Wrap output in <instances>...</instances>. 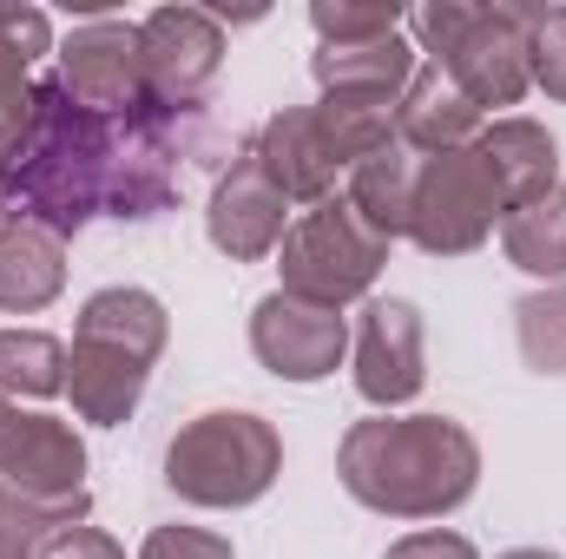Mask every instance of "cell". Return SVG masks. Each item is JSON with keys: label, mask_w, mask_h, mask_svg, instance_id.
<instances>
[{"label": "cell", "mask_w": 566, "mask_h": 559, "mask_svg": "<svg viewBox=\"0 0 566 559\" xmlns=\"http://www.w3.org/2000/svg\"><path fill=\"white\" fill-rule=\"evenodd\" d=\"M389 264V238H376L349 198H323L310 204L277 244V271H283V296H303L316 309H349L363 303L376 277Z\"/></svg>", "instance_id": "obj_5"}, {"label": "cell", "mask_w": 566, "mask_h": 559, "mask_svg": "<svg viewBox=\"0 0 566 559\" xmlns=\"http://www.w3.org/2000/svg\"><path fill=\"white\" fill-rule=\"evenodd\" d=\"M527 60H534V86L566 106V7H534Z\"/></svg>", "instance_id": "obj_27"}, {"label": "cell", "mask_w": 566, "mask_h": 559, "mask_svg": "<svg viewBox=\"0 0 566 559\" xmlns=\"http://www.w3.org/2000/svg\"><path fill=\"white\" fill-rule=\"evenodd\" d=\"M349 369H356V395L369 409H409L428 382V336L422 309L402 296H376L363 303L356 329H349Z\"/></svg>", "instance_id": "obj_7"}, {"label": "cell", "mask_w": 566, "mask_h": 559, "mask_svg": "<svg viewBox=\"0 0 566 559\" xmlns=\"http://www.w3.org/2000/svg\"><path fill=\"white\" fill-rule=\"evenodd\" d=\"M474 151H481V165H488V178H494L507 211H521V204H534V198H547L560 184V145H554V133L541 119L507 113V119L481 126Z\"/></svg>", "instance_id": "obj_14"}, {"label": "cell", "mask_w": 566, "mask_h": 559, "mask_svg": "<svg viewBox=\"0 0 566 559\" xmlns=\"http://www.w3.org/2000/svg\"><path fill=\"white\" fill-rule=\"evenodd\" d=\"M66 289V244L40 224H0V309L33 316Z\"/></svg>", "instance_id": "obj_19"}, {"label": "cell", "mask_w": 566, "mask_h": 559, "mask_svg": "<svg viewBox=\"0 0 566 559\" xmlns=\"http://www.w3.org/2000/svg\"><path fill=\"white\" fill-rule=\"evenodd\" d=\"M494 218H507L488 165L474 145L461 151H434L416 165V204H409V238L428 257H468L488 244Z\"/></svg>", "instance_id": "obj_6"}, {"label": "cell", "mask_w": 566, "mask_h": 559, "mask_svg": "<svg viewBox=\"0 0 566 559\" xmlns=\"http://www.w3.org/2000/svg\"><path fill=\"white\" fill-rule=\"evenodd\" d=\"M27 126H33V86L13 93V99H0V171L13 165V151H20V139H27Z\"/></svg>", "instance_id": "obj_32"}, {"label": "cell", "mask_w": 566, "mask_h": 559, "mask_svg": "<svg viewBox=\"0 0 566 559\" xmlns=\"http://www.w3.org/2000/svg\"><path fill=\"white\" fill-rule=\"evenodd\" d=\"M514 342L534 376H566V283H547L514 303Z\"/></svg>", "instance_id": "obj_24"}, {"label": "cell", "mask_w": 566, "mask_h": 559, "mask_svg": "<svg viewBox=\"0 0 566 559\" xmlns=\"http://www.w3.org/2000/svg\"><path fill=\"white\" fill-rule=\"evenodd\" d=\"M501 559H560V553H547V547H514V553H501Z\"/></svg>", "instance_id": "obj_35"}, {"label": "cell", "mask_w": 566, "mask_h": 559, "mask_svg": "<svg viewBox=\"0 0 566 559\" xmlns=\"http://www.w3.org/2000/svg\"><path fill=\"white\" fill-rule=\"evenodd\" d=\"M290 231V198L271 184L258 145H238L231 165L218 171L211 184V204H205V238L231 257V264H264Z\"/></svg>", "instance_id": "obj_9"}, {"label": "cell", "mask_w": 566, "mask_h": 559, "mask_svg": "<svg viewBox=\"0 0 566 559\" xmlns=\"http://www.w3.org/2000/svg\"><path fill=\"white\" fill-rule=\"evenodd\" d=\"M27 73H33V66H27V60H20V53H13V46L0 40V99H13V93H27V86H33Z\"/></svg>", "instance_id": "obj_33"}, {"label": "cell", "mask_w": 566, "mask_h": 559, "mask_svg": "<svg viewBox=\"0 0 566 559\" xmlns=\"http://www.w3.org/2000/svg\"><path fill=\"white\" fill-rule=\"evenodd\" d=\"M73 342H93V349H119L133 362H158L165 342H171V316L151 289H133V283H113V289H93L80 303V329Z\"/></svg>", "instance_id": "obj_16"}, {"label": "cell", "mask_w": 566, "mask_h": 559, "mask_svg": "<svg viewBox=\"0 0 566 559\" xmlns=\"http://www.w3.org/2000/svg\"><path fill=\"white\" fill-rule=\"evenodd\" d=\"M382 559H481V553H474V540H461V534H448V527H428V534L396 540Z\"/></svg>", "instance_id": "obj_31"}, {"label": "cell", "mask_w": 566, "mask_h": 559, "mask_svg": "<svg viewBox=\"0 0 566 559\" xmlns=\"http://www.w3.org/2000/svg\"><path fill=\"white\" fill-rule=\"evenodd\" d=\"M0 559H40V547H27V540H13V534H0Z\"/></svg>", "instance_id": "obj_34"}, {"label": "cell", "mask_w": 566, "mask_h": 559, "mask_svg": "<svg viewBox=\"0 0 566 559\" xmlns=\"http://www.w3.org/2000/svg\"><path fill=\"white\" fill-rule=\"evenodd\" d=\"M139 559H238V553H231V540L211 534V527H151Z\"/></svg>", "instance_id": "obj_28"}, {"label": "cell", "mask_w": 566, "mask_h": 559, "mask_svg": "<svg viewBox=\"0 0 566 559\" xmlns=\"http://www.w3.org/2000/svg\"><path fill=\"white\" fill-rule=\"evenodd\" d=\"M93 520V494H66V500H40V494H20L0 481V534L27 540V547H46L60 527H86Z\"/></svg>", "instance_id": "obj_26"}, {"label": "cell", "mask_w": 566, "mask_h": 559, "mask_svg": "<svg viewBox=\"0 0 566 559\" xmlns=\"http://www.w3.org/2000/svg\"><path fill=\"white\" fill-rule=\"evenodd\" d=\"M0 395L13 402L66 395V342L46 329H0Z\"/></svg>", "instance_id": "obj_23"}, {"label": "cell", "mask_w": 566, "mask_h": 559, "mask_svg": "<svg viewBox=\"0 0 566 559\" xmlns=\"http://www.w3.org/2000/svg\"><path fill=\"white\" fill-rule=\"evenodd\" d=\"M145 382L151 369L119 356V349H93V342H73L66 349V395H73V415L93 421V428H119V421L139 415Z\"/></svg>", "instance_id": "obj_17"}, {"label": "cell", "mask_w": 566, "mask_h": 559, "mask_svg": "<svg viewBox=\"0 0 566 559\" xmlns=\"http://www.w3.org/2000/svg\"><path fill=\"white\" fill-rule=\"evenodd\" d=\"M0 481L40 500L86 494V441L73 434V421L33 415L13 395H0Z\"/></svg>", "instance_id": "obj_12"}, {"label": "cell", "mask_w": 566, "mask_h": 559, "mask_svg": "<svg viewBox=\"0 0 566 559\" xmlns=\"http://www.w3.org/2000/svg\"><path fill=\"white\" fill-rule=\"evenodd\" d=\"M336 481L356 507L389 520H441L474 500L481 447L448 415H369L336 447Z\"/></svg>", "instance_id": "obj_2"}, {"label": "cell", "mask_w": 566, "mask_h": 559, "mask_svg": "<svg viewBox=\"0 0 566 559\" xmlns=\"http://www.w3.org/2000/svg\"><path fill=\"white\" fill-rule=\"evenodd\" d=\"M283 434L251 409H211L165 447V487L191 507H251L277 487Z\"/></svg>", "instance_id": "obj_4"}, {"label": "cell", "mask_w": 566, "mask_h": 559, "mask_svg": "<svg viewBox=\"0 0 566 559\" xmlns=\"http://www.w3.org/2000/svg\"><path fill=\"white\" fill-rule=\"evenodd\" d=\"M191 151L198 106L139 99L126 113H93L60 80H40L33 126L0 171V224H40L60 244L93 218L145 224L171 211Z\"/></svg>", "instance_id": "obj_1"}, {"label": "cell", "mask_w": 566, "mask_h": 559, "mask_svg": "<svg viewBox=\"0 0 566 559\" xmlns=\"http://www.w3.org/2000/svg\"><path fill=\"white\" fill-rule=\"evenodd\" d=\"M416 53H428L481 113L488 106H521L534 93V7L527 0H428L409 13Z\"/></svg>", "instance_id": "obj_3"}, {"label": "cell", "mask_w": 566, "mask_h": 559, "mask_svg": "<svg viewBox=\"0 0 566 559\" xmlns=\"http://www.w3.org/2000/svg\"><path fill=\"white\" fill-rule=\"evenodd\" d=\"M416 151L396 139L382 145V151H369V158H356L349 165V204H356V218L376 231V238H409V204H416Z\"/></svg>", "instance_id": "obj_20"}, {"label": "cell", "mask_w": 566, "mask_h": 559, "mask_svg": "<svg viewBox=\"0 0 566 559\" xmlns=\"http://www.w3.org/2000/svg\"><path fill=\"white\" fill-rule=\"evenodd\" d=\"M0 40L33 66L40 53H53V20L40 7H20V0H0Z\"/></svg>", "instance_id": "obj_29"}, {"label": "cell", "mask_w": 566, "mask_h": 559, "mask_svg": "<svg viewBox=\"0 0 566 559\" xmlns=\"http://www.w3.org/2000/svg\"><path fill=\"white\" fill-rule=\"evenodd\" d=\"M396 139L409 145L416 158L461 151V145L481 139V106L428 60V66H416V80H409L402 99H396Z\"/></svg>", "instance_id": "obj_15"}, {"label": "cell", "mask_w": 566, "mask_h": 559, "mask_svg": "<svg viewBox=\"0 0 566 559\" xmlns=\"http://www.w3.org/2000/svg\"><path fill=\"white\" fill-rule=\"evenodd\" d=\"M53 80L93 113H126V106L151 99L139 60V20H80L60 40V73Z\"/></svg>", "instance_id": "obj_11"}, {"label": "cell", "mask_w": 566, "mask_h": 559, "mask_svg": "<svg viewBox=\"0 0 566 559\" xmlns=\"http://www.w3.org/2000/svg\"><path fill=\"white\" fill-rule=\"evenodd\" d=\"M501 251L527 277L566 283V184H554L547 198H534V204L501 218Z\"/></svg>", "instance_id": "obj_21"}, {"label": "cell", "mask_w": 566, "mask_h": 559, "mask_svg": "<svg viewBox=\"0 0 566 559\" xmlns=\"http://www.w3.org/2000/svg\"><path fill=\"white\" fill-rule=\"evenodd\" d=\"M251 145H258L271 184H277L290 204H323V198H336V178H349V171L329 158V145H323V133H316L310 106H283V113H271L264 133H258Z\"/></svg>", "instance_id": "obj_13"}, {"label": "cell", "mask_w": 566, "mask_h": 559, "mask_svg": "<svg viewBox=\"0 0 566 559\" xmlns=\"http://www.w3.org/2000/svg\"><path fill=\"white\" fill-rule=\"evenodd\" d=\"M145 93L165 106H205L218 66H224V27L205 7H151L139 20Z\"/></svg>", "instance_id": "obj_8"}, {"label": "cell", "mask_w": 566, "mask_h": 559, "mask_svg": "<svg viewBox=\"0 0 566 559\" xmlns=\"http://www.w3.org/2000/svg\"><path fill=\"white\" fill-rule=\"evenodd\" d=\"M310 119H316V133H323L329 158H336L343 171H349L356 158L396 145V99H369V93H316Z\"/></svg>", "instance_id": "obj_22"}, {"label": "cell", "mask_w": 566, "mask_h": 559, "mask_svg": "<svg viewBox=\"0 0 566 559\" xmlns=\"http://www.w3.org/2000/svg\"><path fill=\"white\" fill-rule=\"evenodd\" d=\"M416 66L422 60H416L409 33H389V40H369V46H316L310 53L316 93H369V99H402Z\"/></svg>", "instance_id": "obj_18"}, {"label": "cell", "mask_w": 566, "mask_h": 559, "mask_svg": "<svg viewBox=\"0 0 566 559\" xmlns=\"http://www.w3.org/2000/svg\"><path fill=\"white\" fill-rule=\"evenodd\" d=\"M310 27H316V46H369V40H389L409 27V13L389 0H310Z\"/></svg>", "instance_id": "obj_25"}, {"label": "cell", "mask_w": 566, "mask_h": 559, "mask_svg": "<svg viewBox=\"0 0 566 559\" xmlns=\"http://www.w3.org/2000/svg\"><path fill=\"white\" fill-rule=\"evenodd\" d=\"M40 559H126V547L86 520V527H60V534L40 547Z\"/></svg>", "instance_id": "obj_30"}, {"label": "cell", "mask_w": 566, "mask_h": 559, "mask_svg": "<svg viewBox=\"0 0 566 559\" xmlns=\"http://www.w3.org/2000/svg\"><path fill=\"white\" fill-rule=\"evenodd\" d=\"M251 356H258L277 382H323V376H336L343 356H349V316L271 289V296H258V309H251Z\"/></svg>", "instance_id": "obj_10"}]
</instances>
